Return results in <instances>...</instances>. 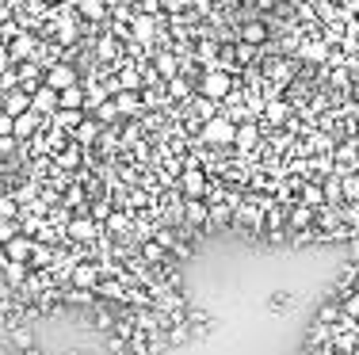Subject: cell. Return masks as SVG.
<instances>
[{
	"instance_id": "cell-1",
	"label": "cell",
	"mask_w": 359,
	"mask_h": 355,
	"mask_svg": "<svg viewBox=\"0 0 359 355\" xmlns=\"http://www.w3.org/2000/svg\"><path fill=\"white\" fill-rule=\"evenodd\" d=\"M233 138H237V123L218 111L214 119L203 123V130H199V138H195V142L207 145V149H233Z\"/></svg>"
},
{
	"instance_id": "cell-2",
	"label": "cell",
	"mask_w": 359,
	"mask_h": 355,
	"mask_svg": "<svg viewBox=\"0 0 359 355\" xmlns=\"http://www.w3.org/2000/svg\"><path fill=\"white\" fill-rule=\"evenodd\" d=\"M100 237H103V225L88 214V206L85 211H73L69 225H65V241H73V245H96Z\"/></svg>"
},
{
	"instance_id": "cell-3",
	"label": "cell",
	"mask_w": 359,
	"mask_h": 355,
	"mask_svg": "<svg viewBox=\"0 0 359 355\" xmlns=\"http://www.w3.org/2000/svg\"><path fill=\"white\" fill-rule=\"evenodd\" d=\"M260 145H264V126H260V119H241L237 138H233V153H237L241 160H249V157H256Z\"/></svg>"
},
{
	"instance_id": "cell-4",
	"label": "cell",
	"mask_w": 359,
	"mask_h": 355,
	"mask_svg": "<svg viewBox=\"0 0 359 355\" xmlns=\"http://www.w3.org/2000/svg\"><path fill=\"white\" fill-rule=\"evenodd\" d=\"M237 80H241V77H233V73H226V69H203V77H199V92L222 103L226 96H230V88L237 84Z\"/></svg>"
},
{
	"instance_id": "cell-5",
	"label": "cell",
	"mask_w": 359,
	"mask_h": 355,
	"mask_svg": "<svg viewBox=\"0 0 359 355\" xmlns=\"http://www.w3.org/2000/svg\"><path fill=\"white\" fill-rule=\"evenodd\" d=\"M295 115V103L287 100V96H275V100L264 103V111H260V126L268 130H279V126H287V119Z\"/></svg>"
},
{
	"instance_id": "cell-6",
	"label": "cell",
	"mask_w": 359,
	"mask_h": 355,
	"mask_svg": "<svg viewBox=\"0 0 359 355\" xmlns=\"http://www.w3.org/2000/svg\"><path fill=\"white\" fill-rule=\"evenodd\" d=\"M80 66H73V61H54L50 69H46V77H43V84H50L54 92H61V88H69V84H80Z\"/></svg>"
},
{
	"instance_id": "cell-7",
	"label": "cell",
	"mask_w": 359,
	"mask_h": 355,
	"mask_svg": "<svg viewBox=\"0 0 359 355\" xmlns=\"http://www.w3.org/2000/svg\"><path fill=\"white\" fill-rule=\"evenodd\" d=\"M38 43H43V38H38V35H35V31H31V27H23L20 35H15V38H8L4 46H8V54H12V61H15V66H20V61L35 58Z\"/></svg>"
},
{
	"instance_id": "cell-8",
	"label": "cell",
	"mask_w": 359,
	"mask_h": 355,
	"mask_svg": "<svg viewBox=\"0 0 359 355\" xmlns=\"http://www.w3.org/2000/svg\"><path fill=\"white\" fill-rule=\"evenodd\" d=\"M0 252H4L8 264H31V252H35V237H27V233H15V237H8L4 245H0Z\"/></svg>"
},
{
	"instance_id": "cell-9",
	"label": "cell",
	"mask_w": 359,
	"mask_h": 355,
	"mask_svg": "<svg viewBox=\"0 0 359 355\" xmlns=\"http://www.w3.org/2000/svg\"><path fill=\"white\" fill-rule=\"evenodd\" d=\"M237 43H249V46H260L264 50L268 43H272V27H268L264 20H244V23H237Z\"/></svg>"
},
{
	"instance_id": "cell-10",
	"label": "cell",
	"mask_w": 359,
	"mask_h": 355,
	"mask_svg": "<svg viewBox=\"0 0 359 355\" xmlns=\"http://www.w3.org/2000/svg\"><path fill=\"white\" fill-rule=\"evenodd\" d=\"M50 160H54V168H58V172H65V176H77L80 168H85V145H77V142H73V145H65L61 153H54Z\"/></svg>"
},
{
	"instance_id": "cell-11",
	"label": "cell",
	"mask_w": 359,
	"mask_h": 355,
	"mask_svg": "<svg viewBox=\"0 0 359 355\" xmlns=\"http://www.w3.org/2000/svg\"><path fill=\"white\" fill-rule=\"evenodd\" d=\"M43 123H46L43 115H35V111H23V115H15V123H12V138H15V142H31L38 130H43Z\"/></svg>"
},
{
	"instance_id": "cell-12",
	"label": "cell",
	"mask_w": 359,
	"mask_h": 355,
	"mask_svg": "<svg viewBox=\"0 0 359 355\" xmlns=\"http://www.w3.org/2000/svg\"><path fill=\"white\" fill-rule=\"evenodd\" d=\"M77 4V12H80V20H88V23H108L111 20V0H73Z\"/></svg>"
},
{
	"instance_id": "cell-13",
	"label": "cell",
	"mask_w": 359,
	"mask_h": 355,
	"mask_svg": "<svg viewBox=\"0 0 359 355\" xmlns=\"http://www.w3.org/2000/svg\"><path fill=\"white\" fill-rule=\"evenodd\" d=\"M31 111L43 119H50L54 111H58V92H54L50 84H38L35 92H31Z\"/></svg>"
},
{
	"instance_id": "cell-14",
	"label": "cell",
	"mask_w": 359,
	"mask_h": 355,
	"mask_svg": "<svg viewBox=\"0 0 359 355\" xmlns=\"http://www.w3.org/2000/svg\"><path fill=\"white\" fill-rule=\"evenodd\" d=\"M329 348H332V352H340V355L359 352V336H356V328H352V325H337V328H332V336H329Z\"/></svg>"
},
{
	"instance_id": "cell-15",
	"label": "cell",
	"mask_w": 359,
	"mask_h": 355,
	"mask_svg": "<svg viewBox=\"0 0 359 355\" xmlns=\"http://www.w3.org/2000/svg\"><path fill=\"white\" fill-rule=\"evenodd\" d=\"M115 103H119V115H122V119H142V115H145L142 92H126V88H119V92H115Z\"/></svg>"
},
{
	"instance_id": "cell-16",
	"label": "cell",
	"mask_w": 359,
	"mask_h": 355,
	"mask_svg": "<svg viewBox=\"0 0 359 355\" xmlns=\"http://www.w3.org/2000/svg\"><path fill=\"white\" fill-rule=\"evenodd\" d=\"M0 111L4 115H23V111H31V92L27 88H12V92H4V100H0Z\"/></svg>"
},
{
	"instance_id": "cell-17",
	"label": "cell",
	"mask_w": 359,
	"mask_h": 355,
	"mask_svg": "<svg viewBox=\"0 0 359 355\" xmlns=\"http://www.w3.org/2000/svg\"><path fill=\"white\" fill-rule=\"evenodd\" d=\"M298 229H314V206L306 203L287 206V233H298Z\"/></svg>"
},
{
	"instance_id": "cell-18",
	"label": "cell",
	"mask_w": 359,
	"mask_h": 355,
	"mask_svg": "<svg viewBox=\"0 0 359 355\" xmlns=\"http://www.w3.org/2000/svg\"><path fill=\"white\" fill-rule=\"evenodd\" d=\"M15 69H20V88H27V92H35V88L43 84V77H46V69L38 66L35 58L20 61V66H15Z\"/></svg>"
},
{
	"instance_id": "cell-19",
	"label": "cell",
	"mask_w": 359,
	"mask_h": 355,
	"mask_svg": "<svg viewBox=\"0 0 359 355\" xmlns=\"http://www.w3.org/2000/svg\"><path fill=\"white\" fill-rule=\"evenodd\" d=\"M100 134H103V126L96 123V115H85V123H80L77 130H73V142L85 145V149H92V145L100 142Z\"/></svg>"
},
{
	"instance_id": "cell-20",
	"label": "cell",
	"mask_w": 359,
	"mask_h": 355,
	"mask_svg": "<svg viewBox=\"0 0 359 355\" xmlns=\"http://www.w3.org/2000/svg\"><path fill=\"white\" fill-rule=\"evenodd\" d=\"M61 206H69V211H85V206H88V191H85V183H80L77 176L65 183V191H61Z\"/></svg>"
},
{
	"instance_id": "cell-21",
	"label": "cell",
	"mask_w": 359,
	"mask_h": 355,
	"mask_svg": "<svg viewBox=\"0 0 359 355\" xmlns=\"http://www.w3.org/2000/svg\"><path fill=\"white\" fill-rule=\"evenodd\" d=\"M187 111H191L195 119H203V123H207V119H214L218 111H222V103L210 100V96H203V92H195L191 100H187Z\"/></svg>"
},
{
	"instance_id": "cell-22",
	"label": "cell",
	"mask_w": 359,
	"mask_h": 355,
	"mask_svg": "<svg viewBox=\"0 0 359 355\" xmlns=\"http://www.w3.org/2000/svg\"><path fill=\"white\" fill-rule=\"evenodd\" d=\"M103 100H111L108 84H103V80H88V77H85V111H88V115H92V111L100 107Z\"/></svg>"
},
{
	"instance_id": "cell-23",
	"label": "cell",
	"mask_w": 359,
	"mask_h": 355,
	"mask_svg": "<svg viewBox=\"0 0 359 355\" xmlns=\"http://www.w3.org/2000/svg\"><path fill=\"white\" fill-rule=\"evenodd\" d=\"M184 225H191V229L207 225V199H184Z\"/></svg>"
},
{
	"instance_id": "cell-24",
	"label": "cell",
	"mask_w": 359,
	"mask_h": 355,
	"mask_svg": "<svg viewBox=\"0 0 359 355\" xmlns=\"http://www.w3.org/2000/svg\"><path fill=\"white\" fill-rule=\"evenodd\" d=\"M85 115H88V111H80V107H58V111L50 115V123H58L61 130H69V134H73L80 123H85Z\"/></svg>"
},
{
	"instance_id": "cell-25",
	"label": "cell",
	"mask_w": 359,
	"mask_h": 355,
	"mask_svg": "<svg viewBox=\"0 0 359 355\" xmlns=\"http://www.w3.org/2000/svg\"><path fill=\"white\" fill-rule=\"evenodd\" d=\"M298 203H306V206H321L325 203V191H321V180H302V191H298Z\"/></svg>"
},
{
	"instance_id": "cell-26",
	"label": "cell",
	"mask_w": 359,
	"mask_h": 355,
	"mask_svg": "<svg viewBox=\"0 0 359 355\" xmlns=\"http://www.w3.org/2000/svg\"><path fill=\"white\" fill-rule=\"evenodd\" d=\"M58 107H80V111H85V80H80V84L61 88V92H58Z\"/></svg>"
},
{
	"instance_id": "cell-27",
	"label": "cell",
	"mask_w": 359,
	"mask_h": 355,
	"mask_svg": "<svg viewBox=\"0 0 359 355\" xmlns=\"http://www.w3.org/2000/svg\"><path fill=\"white\" fill-rule=\"evenodd\" d=\"M96 115V123L100 126H115V123H122V115H119V103H115V96H111V100H103L100 107L92 111Z\"/></svg>"
},
{
	"instance_id": "cell-28",
	"label": "cell",
	"mask_w": 359,
	"mask_h": 355,
	"mask_svg": "<svg viewBox=\"0 0 359 355\" xmlns=\"http://www.w3.org/2000/svg\"><path fill=\"white\" fill-rule=\"evenodd\" d=\"M317 321H321V325H332V328H337L340 321H344V310H340V298H329V302H325L321 310H317Z\"/></svg>"
},
{
	"instance_id": "cell-29",
	"label": "cell",
	"mask_w": 359,
	"mask_h": 355,
	"mask_svg": "<svg viewBox=\"0 0 359 355\" xmlns=\"http://www.w3.org/2000/svg\"><path fill=\"white\" fill-rule=\"evenodd\" d=\"M329 336H332V325H321V321H314V325H309L306 344H309V348H325V344H329Z\"/></svg>"
},
{
	"instance_id": "cell-30",
	"label": "cell",
	"mask_w": 359,
	"mask_h": 355,
	"mask_svg": "<svg viewBox=\"0 0 359 355\" xmlns=\"http://www.w3.org/2000/svg\"><path fill=\"white\" fill-rule=\"evenodd\" d=\"M12 88H20V69H4L0 73V92H12Z\"/></svg>"
},
{
	"instance_id": "cell-31",
	"label": "cell",
	"mask_w": 359,
	"mask_h": 355,
	"mask_svg": "<svg viewBox=\"0 0 359 355\" xmlns=\"http://www.w3.org/2000/svg\"><path fill=\"white\" fill-rule=\"evenodd\" d=\"M287 302H291V294H287V290H275V294L268 298V305H272L275 313H283V310H287Z\"/></svg>"
},
{
	"instance_id": "cell-32",
	"label": "cell",
	"mask_w": 359,
	"mask_h": 355,
	"mask_svg": "<svg viewBox=\"0 0 359 355\" xmlns=\"http://www.w3.org/2000/svg\"><path fill=\"white\" fill-rule=\"evenodd\" d=\"M12 123H15V119L0 111V138H8V134H12Z\"/></svg>"
},
{
	"instance_id": "cell-33",
	"label": "cell",
	"mask_w": 359,
	"mask_h": 355,
	"mask_svg": "<svg viewBox=\"0 0 359 355\" xmlns=\"http://www.w3.org/2000/svg\"><path fill=\"white\" fill-rule=\"evenodd\" d=\"M15 66V61H12V54H8V46L4 43H0V73H4V69H12Z\"/></svg>"
},
{
	"instance_id": "cell-34",
	"label": "cell",
	"mask_w": 359,
	"mask_h": 355,
	"mask_svg": "<svg viewBox=\"0 0 359 355\" xmlns=\"http://www.w3.org/2000/svg\"><path fill=\"white\" fill-rule=\"evenodd\" d=\"M46 8H61V4H69V0H43Z\"/></svg>"
}]
</instances>
